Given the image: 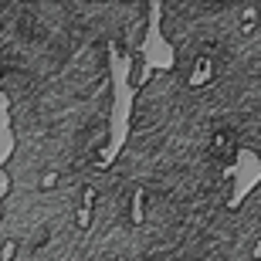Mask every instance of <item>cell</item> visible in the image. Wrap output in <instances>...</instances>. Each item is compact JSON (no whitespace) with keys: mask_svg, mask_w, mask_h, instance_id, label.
Returning <instances> with one entry per match:
<instances>
[{"mask_svg":"<svg viewBox=\"0 0 261 261\" xmlns=\"http://www.w3.org/2000/svg\"><path fill=\"white\" fill-rule=\"evenodd\" d=\"M261 24L258 0H227V4H203V0H170L160 4V34L176 55V71L194 78L200 65L214 58L234 34Z\"/></svg>","mask_w":261,"mask_h":261,"instance_id":"7a4b0ae2","label":"cell"},{"mask_svg":"<svg viewBox=\"0 0 261 261\" xmlns=\"http://www.w3.org/2000/svg\"><path fill=\"white\" fill-rule=\"evenodd\" d=\"M92 170L34 190H10L0 200V261L28 254L55 234L85 224Z\"/></svg>","mask_w":261,"mask_h":261,"instance_id":"6da1fadb","label":"cell"}]
</instances>
